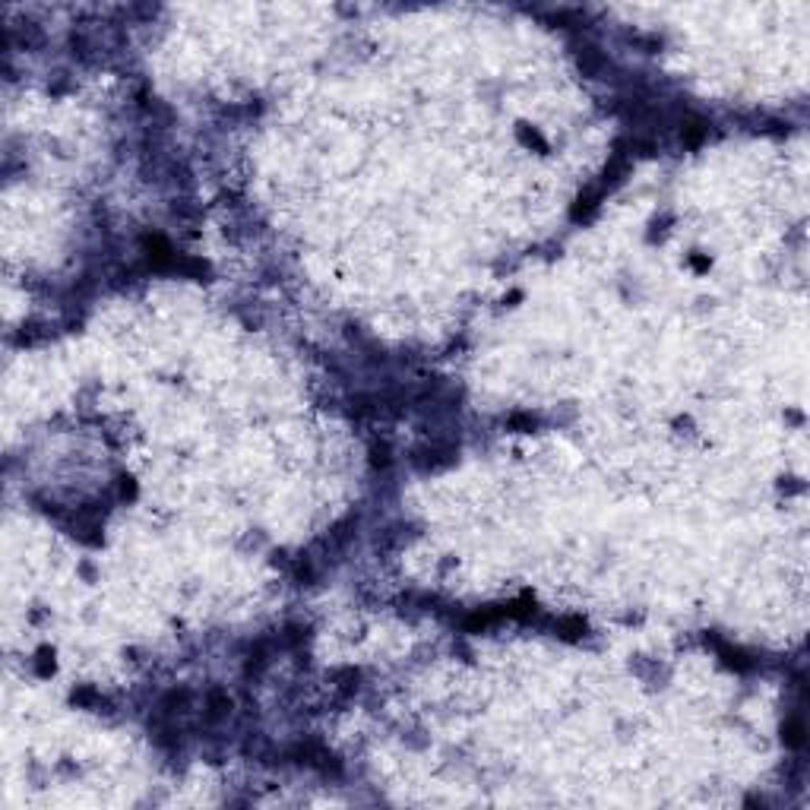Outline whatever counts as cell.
Returning a JSON list of instances; mask_svg holds the SVG:
<instances>
[{
	"label": "cell",
	"instance_id": "2",
	"mask_svg": "<svg viewBox=\"0 0 810 810\" xmlns=\"http://www.w3.org/2000/svg\"><path fill=\"white\" fill-rule=\"evenodd\" d=\"M604 193H608V190H602L598 184H595V187H589V190H583V193L576 196L573 209H570V219H573V222H585V219H592V213H595V209L602 206Z\"/></svg>",
	"mask_w": 810,
	"mask_h": 810
},
{
	"label": "cell",
	"instance_id": "7",
	"mask_svg": "<svg viewBox=\"0 0 810 810\" xmlns=\"http://www.w3.org/2000/svg\"><path fill=\"white\" fill-rule=\"evenodd\" d=\"M576 60H580L583 73H589V77H595V73H602L604 67H608V57H604V54L598 51V47H592V45L580 47V54H576Z\"/></svg>",
	"mask_w": 810,
	"mask_h": 810
},
{
	"label": "cell",
	"instance_id": "14",
	"mask_svg": "<svg viewBox=\"0 0 810 810\" xmlns=\"http://www.w3.org/2000/svg\"><path fill=\"white\" fill-rule=\"evenodd\" d=\"M510 424H513V427H535V424H539V418H532V415H513Z\"/></svg>",
	"mask_w": 810,
	"mask_h": 810
},
{
	"label": "cell",
	"instance_id": "3",
	"mask_svg": "<svg viewBox=\"0 0 810 810\" xmlns=\"http://www.w3.org/2000/svg\"><path fill=\"white\" fill-rule=\"evenodd\" d=\"M269 656H272V643L269 639H257L247 652V662H244V675L247 677H260L263 671L269 668Z\"/></svg>",
	"mask_w": 810,
	"mask_h": 810
},
{
	"label": "cell",
	"instance_id": "6",
	"mask_svg": "<svg viewBox=\"0 0 810 810\" xmlns=\"http://www.w3.org/2000/svg\"><path fill=\"white\" fill-rule=\"evenodd\" d=\"M716 649H719V656L725 658L728 668H734V671H753V665H757L747 652L734 649V646H728V643H716Z\"/></svg>",
	"mask_w": 810,
	"mask_h": 810
},
{
	"label": "cell",
	"instance_id": "10",
	"mask_svg": "<svg viewBox=\"0 0 810 810\" xmlns=\"http://www.w3.org/2000/svg\"><path fill=\"white\" fill-rule=\"evenodd\" d=\"M554 630H561V636H567V639H580V633H585V624L580 617H567V621H557Z\"/></svg>",
	"mask_w": 810,
	"mask_h": 810
},
{
	"label": "cell",
	"instance_id": "8",
	"mask_svg": "<svg viewBox=\"0 0 810 810\" xmlns=\"http://www.w3.org/2000/svg\"><path fill=\"white\" fill-rule=\"evenodd\" d=\"M190 699H193V693H190V690H171L165 699H162V712H165L168 719L181 716V712H187Z\"/></svg>",
	"mask_w": 810,
	"mask_h": 810
},
{
	"label": "cell",
	"instance_id": "15",
	"mask_svg": "<svg viewBox=\"0 0 810 810\" xmlns=\"http://www.w3.org/2000/svg\"><path fill=\"white\" fill-rule=\"evenodd\" d=\"M171 731H174V728H171V725H168V728H165V734H171ZM162 744H174V747H178V738H168V741H165V738H162Z\"/></svg>",
	"mask_w": 810,
	"mask_h": 810
},
{
	"label": "cell",
	"instance_id": "11",
	"mask_svg": "<svg viewBox=\"0 0 810 810\" xmlns=\"http://www.w3.org/2000/svg\"><path fill=\"white\" fill-rule=\"evenodd\" d=\"M371 466H373V468H390V466H393L390 446H386V444H373V446H371Z\"/></svg>",
	"mask_w": 810,
	"mask_h": 810
},
{
	"label": "cell",
	"instance_id": "9",
	"mask_svg": "<svg viewBox=\"0 0 810 810\" xmlns=\"http://www.w3.org/2000/svg\"><path fill=\"white\" fill-rule=\"evenodd\" d=\"M782 741H785V747H792V750H801L804 747V719H792L785 721V728H782Z\"/></svg>",
	"mask_w": 810,
	"mask_h": 810
},
{
	"label": "cell",
	"instance_id": "12",
	"mask_svg": "<svg viewBox=\"0 0 810 810\" xmlns=\"http://www.w3.org/2000/svg\"><path fill=\"white\" fill-rule=\"evenodd\" d=\"M519 140L526 142V146H539V149H544V140L535 130H529L526 124H519Z\"/></svg>",
	"mask_w": 810,
	"mask_h": 810
},
{
	"label": "cell",
	"instance_id": "5",
	"mask_svg": "<svg viewBox=\"0 0 810 810\" xmlns=\"http://www.w3.org/2000/svg\"><path fill=\"white\" fill-rule=\"evenodd\" d=\"M231 697L225 690H213L206 697V721H222V719H228L231 716Z\"/></svg>",
	"mask_w": 810,
	"mask_h": 810
},
{
	"label": "cell",
	"instance_id": "13",
	"mask_svg": "<svg viewBox=\"0 0 810 810\" xmlns=\"http://www.w3.org/2000/svg\"><path fill=\"white\" fill-rule=\"evenodd\" d=\"M38 656H42V662H38V675H51V671H54V662H51V658H54V656H51L47 649H42Z\"/></svg>",
	"mask_w": 810,
	"mask_h": 810
},
{
	"label": "cell",
	"instance_id": "1",
	"mask_svg": "<svg viewBox=\"0 0 810 810\" xmlns=\"http://www.w3.org/2000/svg\"><path fill=\"white\" fill-rule=\"evenodd\" d=\"M456 456H459V446H456L453 440H434V444L418 446V450L412 453V462H415V468H421V472H431V468L450 466Z\"/></svg>",
	"mask_w": 810,
	"mask_h": 810
},
{
	"label": "cell",
	"instance_id": "4",
	"mask_svg": "<svg viewBox=\"0 0 810 810\" xmlns=\"http://www.w3.org/2000/svg\"><path fill=\"white\" fill-rule=\"evenodd\" d=\"M706 136H709V124H706L699 114H687V118H680V140H684L687 149H697Z\"/></svg>",
	"mask_w": 810,
	"mask_h": 810
}]
</instances>
